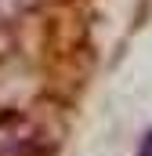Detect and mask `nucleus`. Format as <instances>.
I'll return each instance as SVG.
<instances>
[{
  "label": "nucleus",
  "mask_w": 152,
  "mask_h": 156,
  "mask_svg": "<svg viewBox=\"0 0 152 156\" xmlns=\"http://www.w3.org/2000/svg\"><path fill=\"white\" fill-rule=\"evenodd\" d=\"M138 156H152V131L141 138V149H138Z\"/></svg>",
  "instance_id": "1"
}]
</instances>
